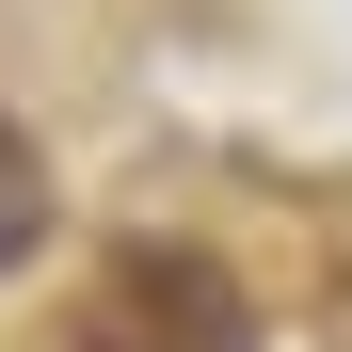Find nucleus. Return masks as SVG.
Listing matches in <instances>:
<instances>
[{"instance_id": "2", "label": "nucleus", "mask_w": 352, "mask_h": 352, "mask_svg": "<svg viewBox=\"0 0 352 352\" xmlns=\"http://www.w3.org/2000/svg\"><path fill=\"white\" fill-rule=\"evenodd\" d=\"M32 241H48V160H32V129H0V272Z\"/></svg>"}, {"instance_id": "1", "label": "nucleus", "mask_w": 352, "mask_h": 352, "mask_svg": "<svg viewBox=\"0 0 352 352\" xmlns=\"http://www.w3.org/2000/svg\"><path fill=\"white\" fill-rule=\"evenodd\" d=\"M80 352H256V288L208 241H129L80 288Z\"/></svg>"}]
</instances>
